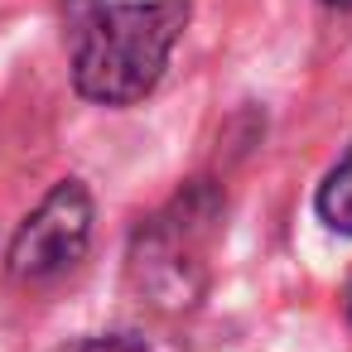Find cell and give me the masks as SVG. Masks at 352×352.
Here are the masks:
<instances>
[{
    "instance_id": "7a4b0ae2",
    "label": "cell",
    "mask_w": 352,
    "mask_h": 352,
    "mask_svg": "<svg viewBox=\"0 0 352 352\" xmlns=\"http://www.w3.org/2000/svg\"><path fill=\"white\" fill-rule=\"evenodd\" d=\"M92 241V198L78 179L58 184L20 227L10 246V275L15 280H54L82 261Z\"/></svg>"
},
{
    "instance_id": "5b68a950",
    "label": "cell",
    "mask_w": 352,
    "mask_h": 352,
    "mask_svg": "<svg viewBox=\"0 0 352 352\" xmlns=\"http://www.w3.org/2000/svg\"><path fill=\"white\" fill-rule=\"evenodd\" d=\"M328 10H352V0H323Z\"/></svg>"
},
{
    "instance_id": "277c9868",
    "label": "cell",
    "mask_w": 352,
    "mask_h": 352,
    "mask_svg": "<svg viewBox=\"0 0 352 352\" xmlns=\"http://www.w3.org/2000/svg\"><path fill=\"white\" fill-rule=\"evenodd\" d=\"M73 352H145V347L131 342V338H87V342H78Z\"/></svg>"
},
{
    "instance_id": "3957f363",
    "label": "cell",
    "mask_w": 352,
    "mask_h": 352,
    "mask_svg": "<svg viewBox=\"0 0 352 352\" xmlns=\"http://www.w3.org/2000/svg\"><path fill=\"white\" fill-rule=\"evenodd\" d=\"M318 217L333 227V232H342V236H352V150L328 169V179L318 184Z\"/></svg>"
},
{
    "instance_id": "6da1fadb",
    "label": "cell",
    "mask_w": 352,
    "mask_h": 352,
    "mask_svg": "<svg viewBox=\"0 0 352 352\" xmlns=\"http://www.w3.org/2000/svg\"><path fill=\"white\" fill-rule=\"evenodd\" d=\"M188 25V0H116L97 6L78 30L73 82L87 102L131 107L155 92Z\"/></svg>"
}]
</instances>
